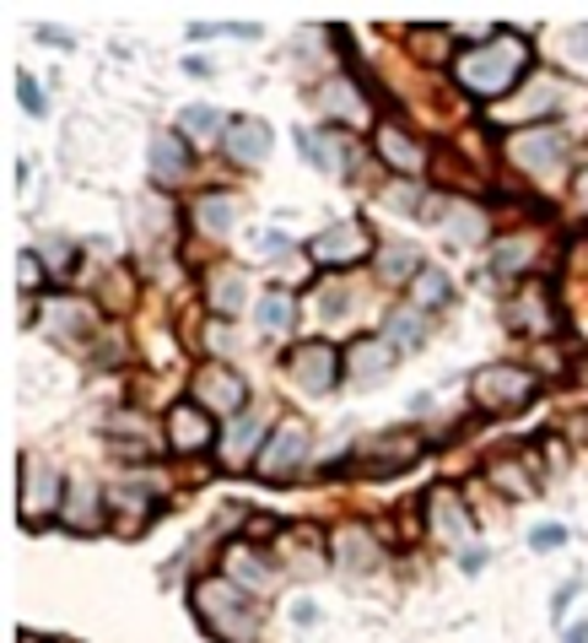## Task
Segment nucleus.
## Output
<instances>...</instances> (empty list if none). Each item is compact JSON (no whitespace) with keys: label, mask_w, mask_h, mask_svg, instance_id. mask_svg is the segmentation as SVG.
<instances>
[{"label":"nucleus","mask_w":588,"mask_h":643,"mask_svg":"<svg viewBox=\"0 0 588 643\" xmlns=\"http://www.w3.org/2000/svg\"><path fill=\"white\" fill-rule=\"evenodd\" d=\"M524 65H529V44H524V33H497L491 44L459 54L453 71H459V82H464L470 92H480V98H502V92L524 76Z\"/></svg>","instance_id":"nucleus-1"},{"label":"nucleus","mask_w":588,"mask_h":643,"mask_svg":"<svg viewBox=\"0 0 588 643\" xmlns=\"http://www.w3.org/2000/svg\"><path fill=\"white\" fill-rule=\"evenodd\" d=\"M195 611L211 633L222 639H249L254 633V617H249V601L233 590V579H200L195 584Z\"/></svg>","instance_id":"nucleus-2"},{"label":"nucleus","mask_w":588,"mask_h":643,"mask_svg":"<svg viewBox=\"0 0 588 643\" xmlns=\"http://www.w3.org/2000/svg\"><path fill=\"white\" fill-rule=\"evenodd\" d=\"M470 389H475V400H480L486 411H518V406L535 400V379H529L524 368H513V362L480 368V373L470 379Z\"/></svg>","instance_id":"nucleus-3"},{"label":"nucleus","mask_w":588,"mask_h":643,"mask_svg":"<svg viewBox=\"0 0 588 643\" xmlns=\"http://www.w3.org/2000/svg\"><path fill=\"white\" fill-rule=\"evenodd\" d=\"M367 249H373V238H367L362 222H340V227L308 238V260H313V265H356Z\"/></svg>","instance_id":"nucleus-4"},{"label":"nucleus","mask_w":588,"mask_h":643,"mask_svg":"<svg viewBox=\"0 0 588 643\" xmlns=\"http://www.w3.org/2000/svg\"><path fill=\"white\" fill-rule=\"evenodd\" d=\"M60 508V477L43 471L33 455H22V524H43Z\"/></svg>","instance_id":"nucleus-5"},{"label":"nucleus","mask_w":588,"mask_h":643,"mask_svg":"<svg viewBox=\"0 0 588 643\" xmlns=\"http://www.w3.org/2000/svg\"><path fill=\"white\" fill-rule=\"evenodd\" d=\"M508 152H513L518 168H529V173H551V168H562V158H567V136L562 131H518Z\"/></svg>","instance_id":"nucleus-6"},{"label":"nucleus","mask_w":588,"mask_h":643,"mask_svg":"<svg viewBox=\"0 0 588 643\" xmlns=\"http://www.w3.org/2000/svg\"><path fill=\"white\" fill-rule=\"evenodd\" d=\"M167 438L178 455H200L205 444H216V428L205 417V406H173L167 411Z\"/></svg>","instance_id":"nucleus-7"},{"label":"nucleus","mask_w":588,"mask_h":643,"mask_svg":"<svg viewBox=\"0 0 588 643\" xmlns=\"http://www.w3.org/2000/svg\"><path fill=\"white\" fill-rule=\"evenodd\" d=\"M302 455H308V428H302L297 417H287L282 433L271 438V449L260 455V471H265V477H292L297 466H302Z\"/></svg>","instance_id":"nucleus-8"},{"label":"nucleus","mask_w":588,"mask_h":643,"mask_svg":"<svg viewBox=\"0 0 588 643\" xmlns=\"http://www.w3.org/2000/svg\"><path fill=\"white\" fill-rule=\"evenodd\" d=\"M195 400H200V406H216V411H243L249 389H243L238 373H227L222 362H211V368L195 379Z\"/></svg>","instance_id":"nucleus-9"},{"label":"nucleus","mask_w":588,"mask_h":643,"mask_svg":"<svg viewBox=\"0 0 588 643\" xmlns=\"http://www.w3.org/2000/svg\"><path fill=\"white\" fill-rule=\"evenodd\" d=\"M292 379L302 384V389H335V379H340V357H335L324 341L297 346L292 351Z\"/></svg>","instance_id":"nucleus-10"},{"label":"nucleus","mask_w":588,"mask_h":643,"mask_svg":"<svg viewBox=\"0 0 588 643\" xmlns=\"http://www.w3.org/2000/svg\"><path fill=\"white\" fill-rule=\"evenodd\" d=\"M222 147H227V158L233 162L254 168V162L271 158V125H265V120H233L227 136H222Z\"/></svg>","instance_id":"nucleus-11"},{"label":"nucleus","mask_w":588,"mask_h":643,"mask_svg":"<svg viewBox=\"0 0 588 643\" xmlns=\"http://www.w3.org/2000/svg\"><path fill=\"white\" fill-rule=\"evenodd\" d=\"M389 368H395V346H389L384 335H373V341H356V346L346 351V373H351L356 384H378Z\"/></svg>","instance_id":"nucleus-12"},{"label":"nucleus","mask_w":588,"mask_h":643,"mask_svg":"<svg viewBox=\"0 0 588 643\" xmlns=\"http://www.w3.org/2000/svg\"><path fill=\"white\" fill-rule=\"evenodd\" d=\"M427 519H433V530H438L442 541H464L475 524H470V514H464V503H459V492L453 486H438L433 497H427Z\"/></svg>","instance_id":"nucleus-13"},{"label":"nucleus","mask_w":588,"mask_h":643,"mask_svg":"<svg viewBox=\"0 0 588 643\" xmlns=\"http://www.w3.org/2000/svg\"><path fill=\"white\" fill-rule=\"evenodd\" d=\"M184 168H189V152H184V141L178 136H157L151 141V173H157V184H184Z\"/></svg>","instance_id":"nucleus-14"},{"label":"nucleus","mask_w":588,"mask_h":643,"mask_svg":"<svg viewBox=\"0 0 588 643\" xmlns=\"http://www.w3.org/2000/svg\"><path fill=\"white\" fill-rule=\"evenodd\" d=\"M378 158L389 162V168H405V173H416L422 168V147L400 131V125H378Z\"/></svg>","instance_id":"nucleus-15"},{"label":"nucleus","mask_w":588,"mask_h":643,"mask_svg":"<svg viewBox=\"0 0 588 643\" xmlns=\"http://www.w3.org/2000/svg\"><path fill=\"white\" fill-rule=\"evenodd\" d=\"M227 573H233V584H249V590H271V579H276V573L260 562V552L243 546V541L227 552Z\"/></svg>","instance_id":"nucleus-16"},{"label":"nucleus","mask_w":588,"mask_h":643,"mask_svg":"<svg viewBox=\"0 0 588 643\" xmlns=\"http://www.w3.org/2000/svg\"><path fill=\"white\" fill-rule=\"evenodd\" d=\"M302 158H308V162H318L324 173H346V158H351V141H340V136L318 131V136H302Z\"/></svg>","instance_id":"nucleus-17"},{"label":"nucleus","mask_w":588,"mask_h":643,"mask_svg":"<svg viewBox=\"0 0 588 643\" xmlns=\"http://www.w3.org/2000/svg\"><path fill=\"white\" fill-rule=\"evenodd\" d=\"M384 341L400 346V351H405V346H422V341H427V314H422V309H395L389 324H384Z\"/></svg>","instance_id":"nucleus-18"},{"label":"nucleus","mask_w":588,"mask_h":643,"mask_svg":"<svg viewBox=\"0 0 588 643\" xmlns=\"http://www.w3.org/2000/svg\"><path fill=\"white\" fill-rule=\"evenodd\" d=\"M324 109H329L335 120H351V125H356V120H367V103H362V92H356L346 76L324 87Z\"/></svg>","instance_id":"nucleus-19"},{"label":"nucleus","mask_w":588,"mask_h":643,"mask_svg":"<svg viewBox=\"0 0 588 643\" xmlns=\"http://www.w3.org/2000/svg\"><path fill=\"white\" fill-rule=\"evenodd\" d=\"M227 125H233V120H227L222 109H205V103H200V109H184V114H178V131H184V136H195V141L227 136Z\"/></svg>","instance_id":"nucleus-20"},{"label":"nucleus","mask_w":588,"mask_h":643,"mask_svg":"<svg viewBox=\"0 0 588 643\" xmlns=\"http://www.w3.org/2000/svg\"><path fill=\"white\" fill-rule=\"evenodd\" d=\"M243 298H249L243 271H216V276H211V309H216V314H238Z\"/></svg>","instance_id":"nucleus-21"},{"label":"nucleus","mask_w":588,"mask_h":643,"mask_svg":"<svg viewBox=\"0 0 588 643\" xmlns=\"http://www.w3.org/2000/svg\"><path fill=\"white\" fill-rule=\"evenodd\" d=\"M260 428H265V422H260V411H249V417H243V422L227 433V444H222V460H227V466H243V460L254 455V438H260Z\"/></svg>","instance_id":"nucleus-22"},{"label":"nucleus","mask_w":588,"mask_h":643,"mask_svg":"<svg viewBox=\"0 0 588 643\" xmlns=\"http://www.w3.org/2000/svg\"><path fill=\"white\" fill-rule=\"evenodd\" d=\"M297 304L292 298H287V293H265V298H260V330H265V335H287V330H292V314Z\"/></svg>","instance_id":"nucleus-23"},{"label":"nucleus","mask_w":588,"mask_h":643,"mask_svg":"<svg viewBox=\"0 0 588 643\" xmlns=\"http://www.w3.org/2000/svg\"><path fill=\"white\" fill-rule=\"evenodd\" d=\"M233 217H238V206H233L227 195H205V200L195 206V222H200L205 233H222V227H233Z\"/></svg>","instance_id":"nucleus-24"},{"label":"nucleus","mask_w":588,"mask_h":643,"mask_svg":"<svg viewBox=\"0 0 588 643\" xmlns=\"http://www.w3.org/2000/svg\"><path fill=\"white\" fill-rule=\"evenodd\" d=\"M524 265H529V238H508V244L491 249V271L497 276H518Z\"/></svg>","instance_id":"nucleus-25"},{"label":"nucleus","mask_w":588,"mask_h":643,"mask_svg":"<svg viewBox=\"0 0 588 643\" xmlns=\"http://www.w3.org/2000/svg\"><path fill=\"white\" fill-rule=\"evenodd\" d=\"M340 562H346V568H351V562H356V568H373V562H378V546H373L362 530H346V535H340Z\"/></svg>","instance_id":"nucleus-26"},{"label":"nucleus","mask_w":588,"mask_h":643,"mask_svg":"<svg viewBox=\"0 0 588 643\" xmlns=\"http://www.w3.org/2000/svg\"><path fill=\"white\" fill-rule=\"evenodd\" d=\"M513 324H518V330H551V320H546V293L518 298V304H513Z\"/></svg>","instance_id":"nucleus-27"},{"label":"nucleus","mask_w":588,"mask_h":643,"mask_svg":"<svg viewBox=\"0 0 588 643\" xmlns=\"http://www.w3.org/2000/svg\"><path fill=\"white\" fill-rule=\"evenodd\" d=\"M384 276H395V282H416V276H422L416 249H389V255H384Z\"/></svg>","instance_id":"nucleus-28"},{"label":"nucleus","mask_w":588,"mask_h":643,"mask_svg":"<svg viewBox=\"0 0 588 643\" xmlns=\"http://www.w3.org/2000/svg\"><path fill=\"white\" fill-rule=\"evenodd\" d=\"M442 298H448V276L442 271H422L416 276V309H433Z\"/></svg>","instance_id":"nucleus-29"},{"label":"nucleus","mask_w":588,"mask_h":643,"mask_svg":"<svg viewBox=\"0 0 588 643\" xmlns=\"http://www.w3.org/2000/svg\"><path fill=\"white\" fill-rule=\"evenodd\" d=\"M480 222H486V217H480L475 206H459V211H453V227H448V233H453L459 244H475V238H480Z\"/></svg>","instance_id":"nucleus-30"},{"label":"nucleus","mask_w":588,"mask_h":643,"mask_svg":"<svg viewBox=\"0 0 588 643\" xmlns=\"http://www.w3.org/2000/svg\"><path fill=\"white\" fill-rule=\"evenodd\" d=\"M562 541H567V530H562V524H540V530L529 535V546H535V552H556Z\"/></svg>","instance_id":"nucleus-31"},{"label":"nucleus","mask_w":588,"mask_h":643,"mask_svg":"<svg viewBox=\"0 0 588 643\" xmlns=\"http://www.w3.org/2000/svg\"><path fill=\"white\" fill-rule=\"evenodd\" d=\"M16 87H22V109H27V114H43V98H38V82H33V76H22Z\"/></svg>","instance_id":"nucleus-32"},{"label":"nucleus","mask_w":588,"mask_h":643,"mask_svg":"<svg viewBox=\"0 0 588 643\" xmlns=\"http://www.w3.org/2000/svg\"><path fill=\"white\" fill-rule=\"evenodd\" d=\"M87 508H92V486L82 482V492H76V508H71V524H82V530H87V524H92V519H87Z\"/></svg>","instance_id":"nucleus-33"},{"label":"nucleus","mask_w":588,"mask_h":643,"mask_svg":"<svg viewBox=\"0 0 588 643\" xmlns=\"http://www.w3.org/2000/svg\"><path fill=\"white\" fill-rule=\"evenodd\" d=\"M16 271H22V287H38V276H43V271H38V255H22Z\"/></svg>","instance_id":"nucleus-34"},{"label":"nucleus","mask_w":588,"mask_h":643,"mask_svg":"<svg viewBox=\"0 0 588 643\" xmlns=\"http://www.w3.org/2000/svg\"><path fill=\"white\" fill-rule=\"evenodd\" d=\"M567 49H573V54H578V60L588 65V22H584V27H573V33H567Z\"/></svg>","instance_id":"nucleus-35"},{"label":"nucleus","mask_w":588,"mask_h":643,"mask_svg":"<svg viewBox=\"0 0 588 643\" xmlns=\"http://www.w3.org/2000/svg\"><path fill=\"white\" fill-rule=\"evenodd\" d=\"M297 622L308 628V622H318V606H308V601H297Z\"/></svg>","instance_id":"nucleus-36"},{"label":"nucleus","mask_w":588,"mask_h":643,"mask_svg":"<svg viewBox=\"0 0 588 643\" xmlns=\"http://www.w3.org/2000/svg\"><path fill=\"white\" fill-rule=\"evenodd\" d=\"M578 206H584V211H588V168H584V173H578Z\"/></svg>","instance_id":"nucleus-37"},{"label":"nucleus","mask_w":588,"mask_h":643,"mask_svg":"<svg viewBox=\"0 0 588 643\" xmlns=\"http://www.w3.org/2000/svg\"><path fill=\"white\" fill-rule=\"evenodd\" d=\"M22 643H38V639H22Z\"/></svg>","instance_id":"nucleus-38"}]
</instances>
